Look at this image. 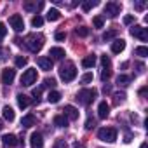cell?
Instances as JSON below:
<instances>
[{
  "label": "cell",
  "instance_id": "6da1fadb",
  "mask_svg": "<svg viewBox=\"0 0 148 148\" xmlns=\"http://www.w3.org/2000/svg\"><path fill=\"white\" fill-rule=\"evenodd\" d=\"M44 42H45V38H44L42 33H30V35L26 37V40H25V45L28 47V51L38 52V51L44 47Z\"/></svg>",
  "mask_w": 148,
  "mask_h": 148
},
{
  "label": "cell",
  "instance_id": "7a4b0ae2",
  "mask_svg": "<svg viewBox=\"0 0 148 148\" xmlns=\"http://www.w3.org/2000/svg\"><path fill=\"white\" fill-rule=\"evenodd\" d=\"M59 77H61V80L63 82H71L73 79L77 77V68H75V64L73 63H64V64H61V68H59Z\"/></svg>",
  "mask_w": 148,
  "mask_h": 148
},
{
  "label": "cell",
  "instance_id": "3957f363",
  "mask_svg": "<svg viewBox=\"0 0 148 148\" xmlns=\"http://www.w3.org/2000/svg\"><path fill=\"white\" fill-rule=\"evenodd\" d=\"M96 96H98V91H96V89H82V91H79V94H77L75 99H77L80 105L87 106V105H91V103L96 99Z\"/></svg>",
  "mask_w": 148,
  "mask_h": 148
},
{
  "label": "cell",
  "instance_id": "277c9868",
  "mask_svg": "<svg viewBox=\"0 0 148 148\" xmlns=\"http://www.w3.org/2000/svg\"><path fill=\"white\" fill-rule=\"evenodd\" d=\"M98 138L105 143H113L117 139V129L113 127H101L98 131Z\"/></svg>",
  "mask_w": 148,
  "mask_h": 148
},
{
  "label": "cell",
  "instance_id": "5b68a950",
  "mask_svg": "<svg viewBox=\"0 0 148 148\" xmlns=\"http://www.w3.org/2000/svg\"><path fill=\"white\" fill-rule=\"evenodd\" d=\"M37 77H38L37 70H35V68H28L23 75H21V84H23V86H32V84L37 82Z\"/></svg>",
  "mask_w": 148,
  "mask_h": 148
},
{
  "label": "cell",
  "instance_id": "8992f818",
  "mask_svg": "<svg viewBox=\"0 0 148 148\" xmlns=\"http://www.w3.org/2000/svg\"><path fill=\"white\" fill-rule=\"evenodd\" d=\"M120 4L119 2H108L105 5V14H108V18H117L120 14Z\"/></svg>",
  "mask_w": 148,
  "mask_h": 148
},
{
  "label": "cell",
  "instance_id": "52a82bcc",
  "mask_svg": "<svg viewBox=\"0 0 148 148\" xmlns=\"http://www.w3.org/2000/svg\"><path fill=\"white\" fill-rule=\"evenodd\" d=\"M9 25L14 28V32H23L25 30V21H23V18L19 14H12L9 18Z\"/></svg>",
  "mask_w": 148,
  "mask_h": 148
},
{
  "label": "cell",
  "instance_id": "ba28073f",
  "mask_svg": "<svg viewBox=\"0 0 148 148\" xmlns=\"http://www.w3.org/2000/svg\"><path fill=\"white\" fill-rule=\"evenodd\" d=\"M131 35L136 37V38H139L141 42L148 40V32H146V28H143V26H139V25H136V26L131 28Z\"/></svg>",
  "mask_w": 148,
  "mask_h": 148
},
{
  "label": "cell",
  "instance_id": "9c48e42d",
  "mask_svg": "<svg viewBox=\"0 0 148 148\" xmlns=\"http://www.w3.org/2000/svg\"><path fill=\"white\" fill-rule=\"evenodd\" d=\"M14 79H16V70L5 68V70L2 71V84H4V86H11V84L14 82Z\"/></svg>",
  "mask_w": 148,
  "mask_h": 148
},
{
  "label": "cell",
  "instance_id": "30bf717a",
  "mask_svg": "<svg viewBox=\"0 0 148 148\" xmlns=\"http://www.w3.org/2000/svg\"><path fill=\"white\" fill-rule=\"evenodd\" d=\"M63 112H64V117H66L68 120H77V119H79V110H77L75 106H71V105H66Z\"/></svg>",
  "mask_w": 148,
  "mask_h": 148
},
{
  "label": "cell",
  "instance_id": "8fae6325",
  "mask_svg": "<svg viewBox=\"0 0 148 148\" xmlns=\"http://www.w3.org/2000/svg\"><path fill=\"white\" fill-rule=\"evenodd\" d=\"M2 143H4L5 148H12V146H16V145L19 143V139H18L14 134H4V136H2Z\"/></svg>",
  "mask_w": 148,
  "mask_h": 148
},
{
  "label": "cell",
  "instance_id": "7c38bea8",
  "mask_svg": "<svg viewBox=\"0 0 148 148\" xmlns=\"http://www.w3.org/2000/svg\"><path fill=\"white\" fill-rule=\"evenodd\" d=\"M30 143H32V148H44V138L40 132H33L30 136Z\"/></svg>",
  "mask_w": 148,
  "mask_h": 148
},
{
  "label": "cell",
  "instance_id": "4fadbf2b",
  "mask_svg": "<svg viewBox=\"0 0 148 148\" xmlns=\"http://www.w3.org/2000/svg\"><path fill=\"white\" fill-rule=\"evenodd\" d=\"M37 63H38V66H40L42 70H45V71L52 70V59H51L49 56H40V58L37 59Z\"/></svg>",
  "mask_w": 148,
  "mask_h": 148
},
{
  "label": "cell",
  "instance_id": "5bb4252c",
  "mask_svg": "<svg viewBox=\"0 0 148 148\" xmlns=\"http://www.w3.org/2000/svg\"><path fill=\"white\" fill-rule=\"evenodd\" d=\"M124 49H125V40L115 38V40L112 42V52H113V54H120Z\"/></svg>",
  "mask_w": 148,
  "mask_h": 148
},
{
  "label": "cell",
  "instance_id": "9a60e30c",
  "mask_svg": "<svg viewBox=\"0 0 148 148\" xmlns=\"http://www.w3.org/2000/svg\"><path fill=\"white\" fill-rule=\"evenodd\" d=\"M108 113H110V105H108L106 101H101L99 106H98V117H99V119H106Z\"/></svg>",
  "mask_w": 148,
  "mask_h": 148
},
{
  "label": "cell",
  "instance_id": "2e32d148",
  "mask_svg": "<svg viewBox=\"0 0 148 148\" xmlns=\"http://www.w3.org/2000/svg\"><path fill=\"white\" fill-rule=\"evenodd\" d=\"M66 54H64V49H61V47H52L51 51H49V58L51 59H63Z\"/></svg>",
  "mask_w": 148,
  "mask_h": 148
},
{
  "label": "cell",
  "instance_id": "e0dca14e",
  "mask_svg": "<svg viewBox=\"0 0 148 148\" xmlns=\"http://www.w3.org/2000/svg\"><path fill=\"white\" fill-rule=\"evenodd\" d=\"M42 7H44V2H25V9H26V11L37 12V11H40Z\"/></svg>",
  "mask_w": 148,
  "mask_h": 148
},
{
  "label": "cell",
  "instance_id": "ac0fdd59",
  "mask_svg": "<svg viewBox=\"0 0 148 148\" xmlns=\"http://www.w3.org/2000/svg\"><path fill=\"white\" fill-rule=\"evenodd\" d=\"M94 64H96V56L94 54H89V56H86L82 59V66L84 68H92Z\"/></svg>",
  "mask_w": 148,
  "mask_h": 148
},
{
  "label": "cell",
  "instance_id": "d6986e66",
  "mask_svg": "<svg viewBox=\"0 0 148 148\" xmlns=\"http://www.w3.org/2000/svg\"><path fill=\"white\" fill-rule=\"evenodd\" d=\"M21 125H23L25 129H28V127L35 125V115H25V117L21 119Z\"/></svg>",
  "mask_w": 148,
  "mask_h": 148
},
{
  "label": "cell",
  "instance_id": "ffe728a7",
  "mask_svg": "<svg viewBox=\"0 0 148 148\" xmlns=\"http://www.w3.org/2000/svg\"><path fill=\"white\" fill-rule=\"evenodd\" d=\"M52 122H54L56 127H66V125H68V119H66L64 115H56V117L52 119Z\"/></svg>",
  "mask_w": 148,
  "mask_h": 148
},
{
  "label": "cell",
  "instance_id": "44dd1931",
  "mask_svg": "<svg viewBox=\"0 0 148 148\" xmlns=\"http://www.w3.org/2000/svg\"><path fill=\"white\" fill-rule=\"evenodd\" d=\"M2 113H4V119H5V120H9V122H12V120L16 119V115H14V110H12L9 105H7V106H4Z\"/></svg>",
  "mask_w": 148,
  "mask_h": 148
},
{
  "label": "cell",
  "instance_id": "7402d4cb",
  "mask_svg": "<svg viewBox=\"0 0 148 148\" xmlns=\"http://www.w3.org/2000/svg\"><path fill=\"white\" fill-rule=\"evenodd\" d=\"M30 96H26V94H18V105H19V108H26L28 105H30Z\"/></svg>",
  "mask_w": 148,
  "mask_h": 148
},
{
  "label": "cell",
  "instance_id": "603a6c76",
  "mask_svg": "<svg viewBox=\"0 0 148 148\" xmlns=\"http://www.w3.org/2000/svg\"><path fill=\"white\" fill-rule=\"evenodd\" d=\"M59 18H61V12L58 9H49V12H47V19L49 21H58Z\"/></svg>",
  "mask_w": 148,
  "mask_h": 148
},
{
  "label": "cell",
  "instance_id": "cb8c5ba5",
  "mask_svg": "<svg viewBox=\"0 0 148 148\" xmlns=\"http://www.w3.org/2000/svg\"><path fill=\"white\" fill-rule=\"evenodd\" d=\"M59 99H61V94H59L58 91H51V92L47 94V101H49V103H58Z\"/></svg>",
  "mask_w": 148,
  "mask_h": 148
},
{
  "label": "cell",
  "instance_id": "d4e9b609",
  "mask_svg": "<svg viewBox=\"0 0 148 148\" xmlns=\"http://www.w3.org/2000/svg\"><path fill=\"white\" fill-rule=\"evenodd\" d=\"M42 25H44V18L38 16V14L33 16V19H32V26H33V28H38V26H42Z\"/></svg>",
  "mask_w": 148,
  "mask_h": 148
},
{
  "label": "cell",
  "instance_id": "484cf974",
  "mask_svg": "<svg viewBox=\"0 0 148 148\" xmlns=\"http://www.w3.org/2000/svg\"><path fill=\"white\" fill-rule=\"evenodd\" d=\"M28 64V58H25V56H16V66L18 68H23V66H26Z\"/></svg>",
  "mask_w": 148,
  "mask_h": 148
},
{
  "label": "cell",
  "instance_id": "4316f807",
  "mask_svg": "<svg viewBox=\"0 0 148 148\" xmlns=\"http://www.w3.org/2000/svg\"><path fill=\"white\" fill-rule=\"evenodd\" d=\"M75 33L79 37H87L89 35V28L87 26H79V28H75Z\"/></svg>",
  "mask_w": 148,
  "mask_h": 148
},
{
  "label": "cell",
  "instance_id": "83f0119b",
  "mask_svg": "<svg viewBox=\"0 0 148 148\" xmlns=\"http://www.w3.org/2000/svg\"><path fill=\"white\" fill-rule=\"evenodd\" d=\"M131 82V77L129 75H119V79H117V84L119 86H127Z\"/></svg>",
  "mask_w": 148,
  "mask_h": 148
},
{
  "label": "cell",
  "instance_id": "f1b7e54d",
  "mask_svg": "<svg viewBox=\"0 0 148 148\" xmlns=\"http://www.w3.org/2000/svg\"><path fill=\"white\" fill-rule=\"evenodd\" d=\"M96 4H98V2H94V0H87V2H84V4H82V9L87 12V11H91Z\"/></svg>",
  "mask_w": 148,
  "mask_h": 148
},
{
  "label": "cell",
  "instance_id": "f546056e",
  "mask_svg": "<svg viewBox=\"0 0 148 148\" xmlns=\"http://www.w3.org/2000/svg\"><path fill=\"white\" fill-rule=\"evenodd\" d=\"M136 54L141 56V58H145V56L148 54V49H146L145 45H139V47H136Z\"/></svg>",
  "mask_w": 148,
  "mask_h": 148
},
{
  "label": "cell",
  "instance_id": "4dcf8cb0",
  "mask_svg": "<svg viewBox=\"0 0 148 148\" xmlns=\"http://www.w3.org/2000/svg\"><path fill=\"white\" fill-rule=\"evenodd\" d=\"M54 86H56V80H54V79H45L40 89H44V87H54Z\"/></svg>",
  "mask_w": 148,
  "mask_h": 148
},
{
  "label": "cell",
  "instance_id": "1f68e13d",
  "mask_svg": "<svg viewBox=\"0 0 148 148\" xmlns=\"http://www.w3.org/2000/svg\"><path fill=\"white\" fill-rule=\"evenodd\" d=\"M80 82H82V84H91V82H92V73H86V75H82Z\"/></svg>",
  "mask_w": 148,
  "mask_h": 148
},
{
  "label": "cell",
  "instance_id": "d6a6232c",
  "mask_svg": "<svg viewBox=\"0 0 148 148\" xmlns=\"http://www.w3.org/2000/svg\"><path fill=\"white\" fill-rule=\"evenodd\" d=\"M92 25H94L96 28H103V18H101V16H96V18L92 19Z\"/></svg>",
  "mask_w": 148,
  "mask_h": 148
},
{
  "label": "cell",
  "instance_id": "836d02e7",
  "mask_svg": "<svg viewBox=\"0 0 148 148\" xmlns=\"http://www.w3.org/2000/svg\"><path fill=\"white\" fill-rule=\"evenodd\" d=\"M52 148H66V141L64 139H56L54 145H52Z\"/></svg>",
  "mask_w": 148,
  "mask_h": 148
},
{
  "label": "cell",
  "instance_id": "e575fe53",
  "mask_svg": "<svg viewBox=\"0 0 148 148\" xmlns=\"http://www.w3.org/2000/svg\"><path fill=\"white\" fill-rule=\"evenodd\" d=\"M115 35H117V32H115V30H112V32H106V33H103V40H112Z\"/></svg>",
  "mask_w": 148,
  "mask_h": 148
},
{
  "label": "cell",
  "instance_id": "d590c367",
  "mask_svg": "<svg viewBox=\"0 0 148 148\" xmlns=\"http://www.w3.org/2000/svg\"><path fill=\"white\" fill-rule=\"evenodd\" d=\"M40 94H42V89L38 87V89H33V92H32V96H33V99L38 103L40 101Z\"/></svg>",
  "mask_w": 148,
  "mask_h": 148
},
{
  "label": "cell",
  "instance_id": "8d00e7d4",
  "mask_svg": "<svg viewBox=\"0 0 148 148\" xmlns=\"http://www.w3.org/2000/svg\"><path fill=\"white\" fill-rule=\"evenodd\" d=\"M94 125H96V120H94L92 117H89V119L86 120V129H92Z\"/></svg>",
  "mask_w": 148,
  "mask_h": 148
},
{
  "label": "cell",
  "instance_id": "74e56055",
  "mask_svg": "<svg viewBox=\"0 0 148 148\" xmlns=\"http://www.w3.org/2000/svg\"><path fill=\"white\" fill-rule=\"evenodd\" d=\"M5 35H7V28H5V25H4V23H0V40H2Z\"/></svg>",
  "mask_w": 148,
  "mask_h": 148
},
{
  "label": "cell",
  "instance_id": "f35d334b",
  "mask_svg": "<svg viewBox=\"0 0 148 148\" xmlns=\"http://www.w3.org/2000/svg\"><path fill=\"white\" fill-rule=\"evenodd\" d=\"M134 7H136L138 11H143V9L146 7V2H136V4H134Z\"/></svg>",
  "mask_w": 148,
  "mask_h": 148
},
{
  "label": "cell",
  "instance_id": "ab89813d",
  "mask_svg": "<svg viewBox=\"0 0 148 148\" xmlns=\"http://www.w3.org/2000/svg\"><path fill=\"white\" fill-rule=\"evenodd\" d=\"M64 38H66V33H64V32H58V33H56V40L61 42V40H64Z\"/></svg>",
  "mask_w": 148,
  "mask_h": 148
},
{
  "label": "cell",
  "instance_id": "60d3db41",
  "mask_svg": "<svg viewBox=\"0 0 148 148\" xmlns=\"http://www.w3.org/2000/svg\"><path fill=\"white\" fill-rule=\"evenodd\" d=\"M132 21H134V16H125V18H124V23H125V25H131Z\"/></svg>",
  "mask_w": 148,
  "mask_h": 148
},
{
  "label": "cell",
  "instance_id": "b9f144b4",
  "mask_svg": "<svg viewBox=\"0 0 148 148\" xmlns=\"http://www.w3.org/2000/svg\"><path fill=\"white\" fill-rule=\"evenodd\" d=\"M115 98H117V103H119V101H124V99H125V94H124V92H120V94H117Z\"/></svg>",
  "mask_w": 148,
  "mask_h": 148
},
{
  "label": "cell",
  "instance_id": "7bdbcfd3",
  "mask_svg": "<svg viewBox=\"0 0 148 148\" xmlns=\"http://www.w3.org/2000/svg\"><path fill=\"white\" fill-rule=\"evenodd\" d=\"M136 66H138V71H139V73H141V71H143V70H145V66H143V64H141V63H138V64H136Z\"/></svg>",
  "mask_w": 148,
  "mask_h": 148
},
{
  "label": "cell",
  "instance_id": "ee69618b",
  "mask_svg": "<svg viewBox=\"0 0 148 148\" xmlns=\"http://www.w3.org/2000/svg\"><path fill=\"white\" fill-rule=\"evenodd\" d=\"M139 94L145 96V94H146V87H141V89H139Z\"/></svg>",
  "mask_w": 148,
  "mask_h": 148
},
{
  "label": "cell",
  "instance_id": "f6af8a7d",
  "mask_svg": "<svg viewBox=\"0 0 148 148\" xmlns=\"http://www.w3.org/2000/svg\"><path fill=\"white\" fill-rule=\"evenodd\" d=\"M131 138H132L131 134H125V139H124V141H125V143H131Z\"/></svg>",
  "mask_w": 148,
  "mask_h": 148
},
{
  "label": "cell",
  "instance_id": "bcb514c9",
  "mask_svg": "<svg viewBox=\"0 0 148 148\" xmlns=\"http://www.w3.org/2000/svg\"><path fill=\"white\" fill-rule=\"evenodd\" d=\"M139 148H148V145H146V143H141V146H139Z\"/></svg>",
  "mask_w": 148,
  "mask_h": 148
},
{
  "label": "cell",
  "instance_id": "7dc6e473",
  "mask_svg": "<svg viewBox=\"0 0 148 148\" xmlns=\"http://www.w3.org/2000/svg\"><path fill=\"white\" fill-rule=\"evenodd\" d=\"M2 127H4V120H2V119H0V129H2Z\"/></svg>",
  "mask_w": 148,
  "mask_h": 148
}]
</instances>
